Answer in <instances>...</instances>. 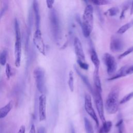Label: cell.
I'll return each instance as SVG.
<instances>
[{"mask_svg": "<svg viewBox=\"0 0 133 133\" xmlns=\"http://www.w3.org/2000/svg\"><path fill=\"white\" fill-rule=\"evenodd\" d=\"M94 8L91 5H87L84 11L81 26L84 36L88 37L90 36L93 29Z\"/></svg>", "mask_w": 133, "mask_h": 133, "instance_id": "obj_1", "label": "cell"}, {"mask_svg": "<svg viewBox=\"0 0 133 133\" xmlns=\"http://www.w3.org/2000/svg\"><path fill=\"white\" fill-rule=\"evenodd\" d=\"M119 88L117 86H114L110 91L107 98L105 107L107 112L110 114L116 113L118 109V99Z\"/></svg>", "mask_w": 133, "mask_h": 133, "instance_id": "obj_2", "label": "cell"}, {"mask_svg": "<svg viewBox=\"0 0 133 133\" xmlns=\"http://www.w3.org/2000/svg\"><path fill=\"white\" fill-rule=\"evenodd\" d=\"M49 19L51 34L56 42L58 43L61 37V29L58 13L54 8L49 11Z\"/></svg>", "mask_w": 133, "mask_h": 133, "instance_id": "obj_3", "label": "cell"}, {"mask_svg": "<svg viewBox=\"0 0 133 133\" xmlns=\"http://www.w3.org/2000/svg\"><path fill=\"white\" fill-rule=\"evenodd\" d=\"M15 63L16 67H19L21 64V32L19 23L16 18L15 20Z\"/></svg>", "mask_w": 133, "mask_h": 133, "instance_id": "obj_4", "label": "cell"}, {"mask_svg": "<svg viewBox=\"0 0 133 133\" xmlns=\"http://www.w3.org/2000/svg\"><path fill=\"white\" fill-rule=\"evenodd\" d=\"M92 94L94 96L95 105H96L99 118H100V119L102 121V122H104L105 121V119L104 117L103 103L102 98L101 97V93L95 88L94 89H93Z\"/></svg>", "mask_w": 133, "mask_h": 133, "instance_id": "obj_5", "label": "cell"}, {"mask_svg": "<svg viewBox=\"0 0 133 133\" xmlns=\"http://www.w3.org/2000/svg\"><path fill=\"white\" fill-rule=\"evenodd\" d=\"M36 87L41 93L45 90V72L41 68H36L33 72Z\"/></svg>", "mask_w": 133, "mask_h": 133, "instance_id": "obj_6", "label": "cell"}, {"mask_svg": "<svg viewBox=\"0 0 133 133\" xmlns=\"http://www.w3.org/2000/svg\"><path fill=\"white\" fill-rule=\"evenodd\" d=\"M103 60L107 67L108 75H114L117 69V63L115 58L109 53H105L103 56Z\"/></svg>", "mask_w": 133, "mask_h": 133, "instance_id": "obj_7", "label": "cell"}, {"mask_svg": "<svg viewBox=\"0 0 133 133\" xmlns=\"http://www.w3.org/2000/svg\"><path fill=\"white\" fill-rule=\"evenodd\" d=\"M84 107L85 111L88 115L94 119L97 127L99 126V123L97 117V116L95 112V110L92 107L91 98L90 95L86 94L85 96L84 99Z\"/></svg>", "mask_w": 133, "mask_h": 133, "instance_id": "obj_8", "label": "cell"}, {"mask_svg": "<svg viewBox=\"0 0 133 133\" xmlns=\"http://www.w3.org/2000/svg\"><path fill=\"white\" fill-rule=\"evenodd\" d=\"M33 42L36 48L43 55L46 54L45 44L40 30H36L33 35Z\"/></svg>", "mask_w": 133, "mask_h": 133, "instance_id": "obj_9", "label": "cell"}, {"mask_svg": "<svg viewBox=\"0 0 133 133\" xmlns=\"http://www.w3.org/2000/svg\"><path fill=\"white\" fill-rule=\"evenodd\" d=\"M124 44L123 40L116 36H112L110 44V49L113 52L121 51L124 48Z\"/></svg>", "mask_w": 133, "mask_h": 133, "instance_id": "obj_10", "label": "cell"}, {"mask_svg": "<svg viewBox=\"0 0 133 133\" xmlns=\"http://www.w3.org/2000/svg\"><path fill=\"white\" fill-rule=\"evenodd\" d=\"M46 98L44 95L42 94L39 97L38 99V113L40 121H43L46 119Z\"/></svg>", "mask_w": 133, "mask_h": 133, "instance_id": "obj_11", "label": "cell"}, {"mask_svg": "<svg viewBox=\"0 0 133 133\" xmlns=\"http://www.w3.org/2000/svg\"><path fill=\"white\" fill-rule=\"evenodd\" d=\"M73 45L75 52L77 57V59L81 60L82 61H84L85 58L84 52L83 50L82 43L78 37H75L74 38Z\"/></svg>", "mask_w": 133, "mask_h": 133, "instance_id": "obj_12", "label": "cell"}, {"mask_svg": "<svg viewBox=\"0 0 133 133\" xmlns=\"http://www.w3.org/2000/svg\"><path fill=\"white\" fill-rule=\"evenodd\" d=\"M33 9L35 15V27L36 30H40V22H41V16L39 9L38 3L37 1H34L33 2Z\"/></svg>", "mask_w": 133, "mask_h": 133, "instance_id": "obj_13", "label": "cell"}, {"mask_svg": "<svg viewBox=\"0 0 133 133\" xmlns=\"http://www.w3.org/2000/svg\"><path fill=\"white\" fill-rule=\"evenodd\" d=\"M94 82L95 85V88L101 93L102 87L99 74V69H95V71L94 73Z\"/></svg>", "mask_w": 133, "mask_h": 133, "instance_id": "obj_14", "label": "cell"}, {"mask_svg": "<svg viewBox=\"0 0 133 133\" xmlns=\"http://www.w3.org/2000/svg\"><path fill=\"white\" fill-rule=\"evenodd\" d=\"M129 66L128 65H125L122 66L121 68L119 69V70L113 76H112L111 77L108 79L109 81H112L114 80L123 76H126L127 74V70Z\"/></svg>", "mask_w": 133, "mask_h": 133, "instance_id": "obj_15", "label": "cell"}, {"mask_svg": "<svg viewBox=\"0 0 133 133\" xmlns=\"http://www.w3.org/2000/svg\"><path fill=\"white\" fill-rule=\"evenodd\" d=\"M74 69H75V70L76 71V72L77 73V74L78 75V76L81 77V78L82 79V80L83 81V82H84V83L86 85V86H87V87L88 88V89H89V90L90 91V92H92V91H93V89H92V87H91V85H90V83L87 78V77L85 75H84L77 68L76 66L75 65L74 66Z\"/></svg>", "mask_w": 133, "mask_h": 133, "instance_id": "obj_16", "label": "cell"}, {"mask_svg": "<svg viewBox=\"0 0 133 133\" xmlns=\"http://www.w3.org/2000/svg\"><path fill=\"white\" fill-rule=\"evenodd\" d=\"M12 108V103L11 102H8L5 106L0 108V119L5 117L11 111Z\"/></svg>", "mask_w": 133, "mask_h": 133, "instance_id": "obj_17", "label": "cell"}, {"mask_svg": "<svg viewBox=\"0 0 133 133\" xmlns=\"http://www.w3.org/2000/svg\"><path fill=\"white\" fill-rule=\"evenodd\" d=\"M90 58L92 63L95 65V69H99L100 65V60L98 58L97 52L93 48L90 50Z\"/></svg>", "mask_w": 133, "mask_h": 133, "instance_id": "obj_18", "label": "cell"}, {"mask_svg": "<svg viewBox=\"0 0 133 133\" xmlns=\"http://www.w3.org/2000/svg\"><path fill=\"white\" fill-rule=\"evenodd\" d=\"M112 126V122L108 121L103 122L102 126L98 130V133H108L111 129Z\"/></svg>", "mask_w": 133, "mask_h": 133, "instance_id": "obj_19", "label": "cell"}, {"mask_svg": "<svg viewBox=\"0 0 133 133\" xmlns=\"http://www.w3.org/2000/svg\"><path fill=\"white\" fill-rule=\"evenodd\" d=\"M132 25H133V21L126 23L118 29V30L117 31V33L118 34H122L124 33L125 32H126Z\"/></svg>", "mask_w": 133, "mask_h": 133, "instance_id": "obj_20", "label": "cell"}, {"mask_svg": "<svg viewBox=\"0 0 133 133\" xmlns=\"http://www.w3.org/2000/svg\"><path fill=\"white\" fill-rule=\"evenodd\" d=\"M84 126L86 133H94L92 126L89 120L86 118H84Z\"/></svg>", "mask_w": 133, "mask_h": 133, "instance_id": "obj_21", "label": "cell"}, {"mask_svg": "<svg viewBox=\"0 0 133 133\" xmlns=\"http://www.w3.org/2000/svg\"><path fill=\"white\" fill-rule=\"evenodd\" d=\"M8 51L7 50H3L0 52V64L2 65H4L6 64L7 57Z\"/></svg>", "mask_w": 133, "mask_h": 133, "instance_id": "obj_22", "label": "cell"}, {"mask_svg": "<svg viewBox=\"0 0 133 133\" xmlns=\"http://www.w3.org/2000/svg\"><path fill=\"white\" fill-rule=\"evenodd\" d=\"M68 85L71 91L73 92L74 90V76L73 72L72 71H70L69 74Z\"/></svg>", "mask_w": 133, "mask_h": 133, "instance_id": "obj_23", "label": "cell"}, {"mask_svg": "<svg viewBox=\"0 0 133 133\" xmlns=\"http://www.w3.org/2000/svg\"><path fill=\"white\" fill-rule=\"evenodd\" d=\"M119 12V9L117 7H113L109 8L105 13V15L109 16H116Z\"/></svg>", "mask_w": 133, "mask_h": 133, "instance_id": "obj_24", "label": "cell"}, {"mask_svg": "<svg viewBox=\"0 0 133 133\" xmlns=\"http://www.w3.org/2000/svg\"><path fill=\"white\" fill-rule=\"evenodd\" d=\"M132 98H133V91L126 95V96H125L120 101V104H124L127 102H128V101L130 100V99H131Z\"/></svg>", "mask_w": 133, "mask_h": 133, "instance_id": "obj_25", "label": "cell"}, {"mask_svg": "<svg viewBox=\"0 0 133 133\" xmlns=\"http://www.w3.org/2000/svg\"><path fill=\"white\" fill-rule=\"evenodd\" d=\"M5 72L7 79H9L10 77L12 76V69L9 63L6 64L5 68Z\"/></svg>", "mask_w": 133, "mask_h": 133, "instance_id": "obj_26", "label": "cell"}, {"mask_svg": "<svg viewBox=\"0 0 133 133\" xmlns=\"http://www.w3.org/2000/svg\"><path fill=\"white\" fill-rule=\"evenodd\" d=\"M91 2L95 5H107L110 3V1L108 0H95L92 1Z\"/></svg>", "mask_w": 133, "mask_h": 133, "instance_id": "obj_27", "label": "cell"}, {"mask_svg": "<svg viewBox=\"0 0 133 133\" xmlns=\"http://www.w3.org/2000/svg\"><path fill=\"white\" fill-rule=\"evenodd\" d=\"M129 4H130V2H127L126 3V4L124 5L123 8V10H122V12H121V15H120V19H123L124 18L125 11L128 9V7H129Z\"/></svg>", "mask_w": 133, "mask_h": 133, "instance_id": "obj_28", "label": "cell"}, {"mask_svg": "<svg viewBox=\"0 0 133 133\" xmlns=\"http://www.w3.org/2000/svg\"><path fill=\"white\" fill-rule=\"evenodd\" d=\"M77 62L78 63V64L79 65V66L83 69L85 70H87L89 68V65L86 63V62H85L84 61H82L81 60H79L78 59L77 60Z\"/></svg>", "mask_w": 133, "mask_h": 133, "instance_id": "obj_29", "label": "cell"}, {"mask_svg": "<svg viewBox=\"0 0 133 133\" xmlns=\"http://www.w3.org/2000/svg\"><path fill=\"white\" fill-rule=\"evenodd\" d=\"M132 52H133V46L130 47V48H128L127 50L125 51L123 54H121V55L119 56L118 58L120 59H122V58H123L124 57H126V56L128 55L129 54L131 53Z\"/></svg>", "mask_w": 133, "mask_h": 133, "instance_id": "obj_30", "label": "cell"}, {"mask_svg": "<svg viewBox=\"0 0 133 133\" xmlns=\"http://www.w3.org/2000/svg\"><path fill=\"white\" fill-rule=\"evenodd\" d=\"M116 126L118 128V133H123V120L121 119L116 124Z\"/></svg>", "mask_w": 133, "mask_h": 133, "instance_id": "obj_31", "label": "cell"}, {"mask_svg": "<svg viewBox=\"0 0 133 133\" xmlns=\"http://www.w3.org/2000/svg\"><path fill=\"white\" fill-rule=\"evenodd\" d=\"M7 8H8V5H7V4H5V5H3V6L2 8V9H1V10L0 11V20L2 18V17L3 16V15H4L5 12L7 10Z\"/></svg>", "mask_w": 133, "mask_h": 133, "instance_id": "obj_32", "label": "cell"}, {"mask_svg": "<svg viewBox=\"0 0 133 133\" xmlns=\"http://www.w3.org/2000/svg\"><path fill=\"white\" fill-rule=\"evenodd\" d=\"M54 2V1H46V4L47 7L50 9H52L53 8V4Z\"/></svg>", "mask_w": 133, "mask_h": 133, "instance_id": "obj_33", "label": "cell"}, {"mask_svg": "<svg viewBox=\"0 0 133 133\" xmlns=\"http://www.w3.org/2000/svg\"><path fill=\"white\" fill-rule=\"evenodd\" d=\"M133 74V65L129 66L127 70V74Z\"/></svg>", "mask_w": 133, "mask_h": 133, "instance_id": "obj_34", "label": "cell"}, {"mask_svg": "<svg viewBox=\"0 0 133 133\" xmlns=\"http://www.w3.org/2000/svg\"><path fill=\"white\" fill-rule=\"evenodd\" d=\"M25 127L24 125H22L19 128V129L17 133H25Z\"/></svg>", "mask_w": 133, "mask_h": 133, "instance_id": "obj_35", "label": "cell"}, {"mask_svg": "<svg viewBox=\"0 0 133 133\" xmlns=\"http://www.w3.org/2000/svg\"><path fill=\"white\" fill-rule=\"evenodd\" d=\"M29 133H36L35 127V126L34 124H32L31 125L30 131H29Z\"/></svg>", "mask_w": 133, "mask_h": 133, "instance_id": "obj_36", "label": "cell"}, {"mask_svg": "<svg viewBox=\"0 0 133 133\" xmlns=\"http://www.w3.org/2000/svg\"><path fill=\"white\" fill-rule=\"evenodd\" d=\"M37 133H45V129L44 127H40L38 128Z\"/></svg>", "mask_w": 133, "mask_h": 133, "instance_id": "obj_37", "label": "cell"}, {"mask_svg": "<svg viewBox=\"0 0 133 133\" xmlns=\"http://www.w3.org/2000/svg\"><path fill=\"white\" fill-rule=\"evenodd\" d=\"M130 14L131 15L133 14V1L132 2V4H131V8H130Z\"/></svg>", "mask_w": 133, "mask_h": 133, "instance_id": "obj_38", "label": "cell"}, {"mask_svg": "<svg viewBox=\"0 0 133 133\" xmlns=\"http://www.w3.org/2000/svg\"><path fill=\"white\" fill-rule=\"evenodd\" d=\"M71 133H75V130L73 127V126L71 124Z\"/></svg>", "mask_w": 133, "mask_h": 133, "instance_id": "obj_39", "label": "cell"}]
</instances>
